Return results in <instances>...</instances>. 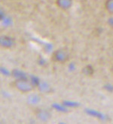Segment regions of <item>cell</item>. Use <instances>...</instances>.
<instances>
[{
	"mask_svg": "<svg viewBox=\"0 0 113 124\" xmlns=\"http://www.w3.org/2000/svg\"><path fill=\"white\" fill-rule=\"evenodd\" d=\"M14 86L18 92L24 94L33 92L35 89L33 83L25 77L17 78L14 82Z\"/></svg>",
	"mask_w": 113,
	"mask_h": 124,
	"instance_id": "cell-1",
	"label": "cell"
},
{
	"mask_svg": "<svg viewBox=\"0 0 113 124\" xmlns=\"http://www.w3.org/2000/svg\"><path fill=\"white\" fill-rule=\"evenodd\" d=\"M70 54L66 48H59L54 50L51 54V60L57 64H65L70 60Z\"/></svg>",
	"mask_w": 113,
	"mask_h": 124,
	"instance_id": "cell-2",
	"label": "cell"
},
{
	"mask_svg": "<svg viewBox=\"0 0 113 124\" xmlns=\"http://www.w3.org/2000/svg\"><path fill=\"white\" fill-rule=\"evenodd\" d=\"M35 117L41 122L45 123L51 120L52 117L51 114L46 109L43 108H38L35 110Z\"/></svg>",
	"mask_w": 113,
	"mask_h": 124,
	"instance_id": "cell-3",
	"label": "cell"
},
{
	"mask_svg": "<svg viewBox=\"0 0 113 124\" xmlns=\"http://www.w3.org/2000/svg\"><path fill=\"white\" fill-rule=\"evenodd\" d=\"M15 39L7 35L2 36L0 38V45L3 48L9 49L13 48L15 46Z\"/></svg>",
	"mask_w": 113,
	"mask_h": 124,
	"instance_id": "cell-4",
	"label": "cell"
},
{
	"mask_svg": "<svg viewBox=\"0 0 113 124\" xmlns=\"http://www.w3.org/2000/svg\"><path fill=\"white\" fill-rule=\"evenodd\" d=\"M55 4L60 9L67 11L72 8L73 0H55Z\"/></svg>",
	"mask_w": 113,
	"mask_h": 124,
	"instance_id": "cell-5",
	"label": "cell"
},
{
	"mask_svg": "<svg viewBox=\"0 0 113 124\" xmlns=\"http://www.w3.org/2000/svg\"><path fill=\"white\" fill-rule=\"evenodd\" d=\"M94 72H95V70L91 64H86L81 70V73H82V75L86 77H91L94 74Z\"/></svg>",
	"mask_w": 113,
	"mask_h": 124,
	"instance_id": "cell-6",
	"label": "cell"
},
{
	"mask_svg": "<svg viewBox=\"0 0 113 124\" xmlns=\"http://www.w3.org/2000/svg\"><path fill=\"white\" fill-rule=\"evenodd\" d=\"M104 8L109 15H113V0H106Z\"/></svg>",
	"mask_w": 113,
	"mask_h": 124,
	"instance_id": "cell-7",
	"label": "cell"
},
{
	"mask_svg": "<svg viewBox=\"0 0 113 124\" xmlns=\"http://www.w3.org/2000/svg\"><path fill=\"white\" fill-rule=\"evenodd\" d=\"M29 102L32 103V104H37L40 101V97H39L38 95H32L29 98Z\"/></svg>",
	"mask_w": 113,
	"mask_h": 124,
	"instance_id": "cell-8",
	"label": "cell"
},
{
	"mask_svg": "<svg viewBox=\"0 0 113 124\" xmlns=\"http://www.w3.org/2000/svg\"><path fill=\"white\" fill-rule=\"evenodd\" d=\"M112 72L113 73V66H112Z\"/></svg>",
	"mask_w": 113,
	"mask_h": 124,
	"instance_id": "cell-9",
	"label": "cell"
},
{
	"mask_svg": "<svg viewBox=\"0 0 113 124\" xmlns=\"http://www.w3.org/2000/svg\"><path fill=\"white\" fill-rule=\"evenodd\" d=\"M12 1H17V0H12Z\"/></svg>",
	"mask_w": 113,
	"mask_h": 124,
	"instance_id": "cell-10",
	"label": "cell"
}]
</instances>
